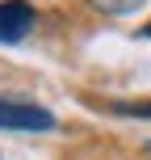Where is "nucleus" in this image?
<instances>
[{
    "instance_id": "f03ea898",
    "label": "nucleus",
    "mask_w": 151,
    "mask_h": 160,
    "mask_svg": "<svg viewBox=\"0 0 151 160\" xmlns=\"http://www.w3.org/2000/svg\"><path fill=\"white\" fill-rule=\"evenodd\" d=\"M34 30V8L25 0H0V42H21Z\"/></svg>"
},
{
    "instance_id": "f257e3e1",
    "label": "nucleus",
    "mask_w": 151,
    "mask_h": 160,
    "mask_svg": "<svg viewBox=\"0 0 151 160\" xmlns=\"http://www.w3.org/2000/svg\"><path fill=\"white\" fill-rule=\"evenodd\" d=\"M50 127H55L50 110H42L34 101H8V97H0V131H50Z\"/></svg>"
},
{
    "instance_id": "20e7f679",
    "label": "nucleus",
    "mask_w": 151,
    "mask_h": 160,
    "mask_svg": "<svg viewBox=\"0 0 151 160\" xmlns=\"http://www.w3.org/2000/svg\"><path fill=\"white\" fill-rule=\"evenodd\" d=\"M113 110L130 118H151V101H113Z\"/></svg>"
},
{
    "instance_id": "7ed1b4c3",
    "label": "nucleus",
    "mask_w": 151,
    "mask_h": 160,
    "mask_svg": "<svg viewBox=\"0 0 151 160\" xmlns=\"http://www.w3.org/2000/svg\"><path fill=\"white\" fill-rule=\"evenodd\" d=\"M97 13H109V17H122V13H134L143 0H88Z\"/></svg>"
}]
</instances>
